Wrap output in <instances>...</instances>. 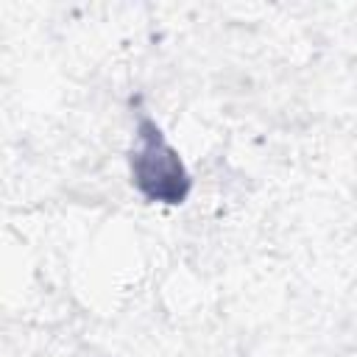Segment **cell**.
<instances>
[{
	"instance_id": "6da1fadb",
	"label": "cell",
	"mask_w": 357,
	"mask_h": 357,
	"mask_svg": "<svg viewBox=\"0 0 357 357\" xmlns=\"http://www.w3.org/2000/svg\"><path fill=\"white\" fill-rule=\"evenodd\" d=\"M134 178L142 187V192L153 201H167L178 204L187 192V173L176 156V151L162 139L159 128L151 123L142 126L139 131V145L131 159Z\"/></svg>"
}]
</instances>
